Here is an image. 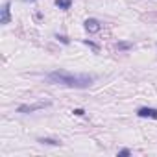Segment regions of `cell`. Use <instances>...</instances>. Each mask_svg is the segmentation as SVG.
Masks as SVG:
<instances>
[{
	"label": "cell",
	"instance_id": "6da1fadb",
	"mask_svg": "<svg viewBox=\"0 0 157 157\" xmlns=\"http://www.w3.org/2000/svg\"><path fill=\"white\" fill-rule=\"evenodd\" d=\"M48 80L63 85V87H72V89H87L94 78L89 74H70V72H63V70H54L48 74Z\"/></svg>",
	"mask_w": 157,
	"mask_h": 157
},
{
	"label": "cell",
	"instance_id": "7a4b0ae2",
	"mask_svg": "<svg viewBox=\"0 0 157 157\" xmlns=\"http://www.w3.org/2000/svg\"><path fill=\"white\" fill-rule=\"evenodd\" d=\"M137 115L142 118H155L157 120V109H151V107H140L137 111Z\"/></svg>",
	"mask_w": 157,
	"mask_h": 157
},
{
	"label": "cell",
	"instance_id": "3957f363",
	"mask_svg": "<svg viewBox=\"0 0 157 157\" xmlns=\"http://www.w3.org/2000/svg\"><path fill=\"white\" fill-rule=\"evenodd\" d=\"M10 21H11L10 2H6V4H4V8H2V17H0V24H10Z\"/></svg>",
	"mask_w": 157,
	"mask_h": 157
},
{
	"label": "cell",
	"instance_id": "277c9868",
	"mask_svg": "<svg viewBox=\"0 0 157 157\" xmlns=\"http://www.w3.org/2000/svg\"><path fill=\"white\" fill-rule=\"evenodd\" d=\"M48 104H33V105H21L19 107V113H32V111H37V109H43L46 107Z\"/></svg>",
	"mask_w": 157,
	"mask_h": 157
},
{
	"label": "cell",
	"instance_id": "5b68a950",
	"mask_svg": "<svg viewBox=\"0 0 157 157\" xmlns=\"http://www.w3.org/2000/svg\"><path fill=\"white\" fill-rule=\"evenodd\" d=\"M85 28H87L89 32H98V30H100V24H98V21H94V19H89V21L85 22Z\"/></svg>",
	"mask_w": 157,
	"mask_h": 157
},
{
	"label": "cell",
	"instance_id": "8992f818",
	"mask_svg": "<svg viewBox=\"0 0 157 157\" xmlns=\"http://www.w3.org/2000/svg\"><path fill=\"white\" fill-rule=\"evenodd\" d=\"M56 4L59 8H63V10H68L70 8V0H56Z\"/></svg>",
	"mask_w": 157,
	"mask_h": 157
},
{
	"label": "cell",
	"instance_id": "52a82bcc",
	"mask_svg": "<svg viewBox=\"0 0 157 157\" xmlns=\"http://www.w3.org/2000/svg\"><path fill=\"white\" fill-rule=\"evenodd\" d=\"M39 142H43V144H52V146H59V144H61L59 140H52V139H39Z\"/></svg>",
	"mask_w": 157,
	"mask_h": 157
},
{
	"label": "cell",
	"instance_id": "ba28073f",
	"mask_svg": "<svg viewBox=\"0 0 157 157\" xmlns=\"http://www.w3.org/2000/svg\"><path fill=\"white\" fill-rule=\"evenodd\" d=\"M118 155H129V150H122V151H118Z\"/></svg>",
	"mask_w": 157,
	"mask_h": 157
}]
</instances>
